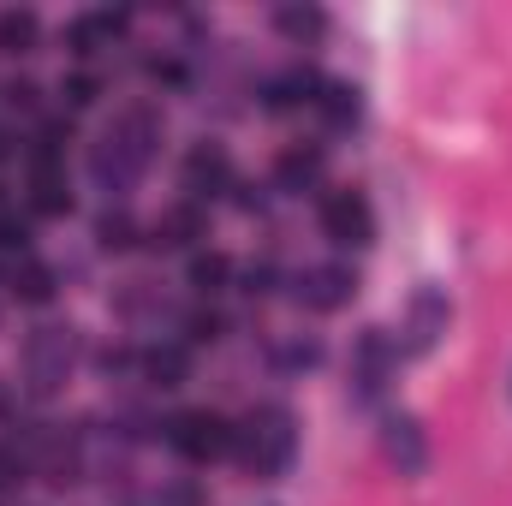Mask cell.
<instances>
[{
	"mask_svg": "<svg viewBox=\"0 0 512 506\" xmlns=\"http://www.w3.org/2000/svg\"><path fill=\"white\" fill-rule=\"evenodd\" d=\"M149 143H155V120L143 108H131L120 126H108L102 149H96V179L114 185V191H126L131 179L143 173V161H149Z\"/></svg>",
	"mask_w": 512,
	"mask_h": 506,
	"instance_id": "1",
	"label": "cell"
},
{
	"mask_svg": "<svg viewBox=\"0 0 512 506\" xmlns=\"http://www.w3.org/2000/svg\"><path fill=\"white\" fill-rule=\"evenodd\" d=\"M239 453H245L251 477H280L292 465V417L280 405L251 417V429H239Z\"/></svg>",
	"mask_w": 512,
	"mask_h": 506,
	"instance_id": "2",
	"label": "cell"
},
{
	"mask_svg": "<svg viewBox=\"0 0 512 506\" xmlns=\"http://www.w3.org/2000/svg\"><path fill=\"white\" fill-rule=\"evenodd\" d=\"M167 441H173L191 465H209V459H227V453L239 447V429H233L227 417H215V411H179V417L167 423Z\"/></svg>",
	"mask_w": 512,
	"mask_h": 506,
	"instance_id": "3",
	"label": "cell"
},
{
	"mask_svg": "<svg viewBox=\"0 0 512 506\" xmlns=\"http://www.w3.org/2000/svg\"><path fill=\"white\" fill-rule=\"evenodd\" d=\"M322 227H328L334 245H352V251H364V245L376 239V215H370V203L352 197V191H334V197L322 203Z\"/></svg>",
	"mask_w": 512,
	"mask_h": 506,
	"instance_id": "4",
	"label": "cell"
},
{
	"mask_svg": "<svg viewBox=\"0 0 512 506\" xmlns=\"http://www.w3.org/2000/svg\"><path fill=\"white\" fill-rule=\"evenodd\" d=\"M352 292H358V274H352L346 262H322V268H310V274L298 280V298H304L310 310H340Z\"/></svg>",
	"mask_w": 512,
	"mask_h": 506,
	"instance_id": "5",
	"label": "cell"
},
{
	"mask_svg": "<svg viewBox=\"0 0 512 506\" xmlns=\"http://www.w3.org/2000/svg\"><path fill=\"white\" fill-rule=\"evenodd\" d=\"M382 453H387V465H393L399 477H417V471H423L429 447H423L417 417H387V423H382Z\"/></svg>",
	"mask_w": 512,
	"mask_h": 506,
	"instance_id": "6",
	"label": "cell"
},
{
	"mask_svg": "<svg viewBox=\"0 0 512 506\" xmlns=\"http://www.w3.org/2000/svg\"><path fill=\"white\" fill-rule=\"evenodd\" d=\"M233 185V167H227V155L221 149H191V161H185V191L191 197H215V191H227Z\"/></svg>",
	"mask_w": 512,
	"mask_h": 506,
	"instance_id": "7",
	"label": "cell"
},
{
	"mask_svg": "<svg viewBox=\"0 0 512 506\" xmlns=\"http://www.w3.org/2000/svg\"><path fill=\"white\" fill-rule=\"evenodd\" d=\"M441 328H447V298H441V292H417V298H411V322H405V334H411L405 346H411V352H429V346L441 340Z\"/></svg>",
	"mask_w": 512,
	"mask_h": 506,
	"instance_id": "8",
	"label": "cell"
},
{
	"mask_svg": "<svg viewBox=\"0 0 512 506\" xmlns=\"http://www.w3.org/2000/svg\"><path fill=\"white\" fill-rule=\"evenodd\" d=\"M126 30V12H84L72 30H66V42H72V54H96L108 36H120Z\"/></svg>",
	"mask_w": 512,
	"mask_h": 506,
	"instance_id": "9",
	"label": "cell"
},
{
	"mask_svg": "<svg viewBox=\"0 0 512 506\" xmlns=\"http://www.w3.org/2000/svg\"><path fill=\"white\" fill-rule=\"evenodd\" d=\"M274 179H280V191H310L322 179V155L316 149H286L280 167H274Z\"/></svg>",
	"mask_w": 512,
	"mask_h": 506,
	"instance_id": "10",
	"label": "cell"
},
{
	"mask_svg": "<svg viewBox=\"0 0 512 506\" xmlns=\"http://www.w3.org/2000/svg\"><path fill=\"white\" fill-rule=\"evenodd\" d=\"M274 24H280L292 42H316V36L328 30V12H322V6H280Z\"/></svg>",
	"mask_w": 512,
	"mask_h": 506,
	"instance_id": "11",
	"label": "cell"
},
{
	"mask_svg": "<svg viewBox=\"0 0 512 506\" xmlns=\"http://www.w3.org/2000/svg\"><path fill=\"white\" fill-rule=\"evenodd\" d=\"M316 108L328 114V126H352V120H358V90H352V84H322Z\"/></svg>",
	"mask_w": 512,
	"mask_h": 506,
	"instance_id": "12",
	"label": "cell"
},
{
	"mask_svg": "<svg viewBox=\"0 0 512 506\" xmlns=\"http://www.w3.org/2000/svg\"><path fill=\"white\" fill-rule=\"evenodd\" d=\"M36 42V12H0V54H24Z\"/></svg>",
	"mask_w": 512,
	"mask_h": 506,
	"instance_id": "13",
	"label": "cell"
},
{
	"mask_svg": "<svg viewBox=\"0 0 512 506\" xmlns=\"http://www.w3.org/2000/svg\"><path fill=\"white\" fill-rule=\"evenodd\" d=\"M185 370H191V358H185L179 346H155V352H149V376L161 381V387H179Z\"/></svg>",
	"mask_w": 512,
	"mask_h": 506,
	"instance_id": "14",
	"label": "cell"
},
{
	"mask_svg": "<svg viewBox=\"0 0 512 506\" xmlns=\"http://www.w3.org/2000/svg\"><path fill=\"white\" fill-rule=\"evenodd\" d=\"M227 274H233V262H227V256H197V262H191V286H197V292H221V286H227Z\"/></svg>",
	"mask_w": 512,
	"mask_h": 506,
	"instance_id": "15",
	"label": "cell"
},
{
	"mask_svg": "<svg viewBox=\"0 0 512 506\" xmlns=\"http://www.w3.org/2000/svg\"><path fill=\"white\" fill-rule=\"evenodd\" d=\"M18 292H24L30 304H48V292H54V274H48L42 262H24V268H18Z\"/></svg>",
	"mask_w": 512,
	"mask_h": 506,
	"instance_id": "16",
	"label": "cell"
},
{
	"mask_svg": "<svg viewBox=\"0 0 512 506\" xmlns=\"http://www.w3.org/2000/svg\"><path fill=\"white\" fill-rule=\"evenodd\" d=\"M197 227H203V221H197V209H179V215H167V221H161V245H191V239H197Z\"/></svg>",
	"mask_w": 512,
	"mask_h": 506,
	"instance_id": "17",
	"label": "cell"
},
{
	"mask_svg": "<svg viewBox=\"0 0 512 506\" xmlns=\"http://www.w3.org/2000/svg\"><path fill=\"white\" fill-rule=\"evenodd\" d=\"M30 191H36V197H30V203H36V209H42V215H66V209H72V197H60V185H54V179H36V185H30Z\"/></svg>",
	"mask_w": 512,
	"mask_h": 506,
	"instance_id": "18",
	"label": "cell"
},
{
	"mask_svg": "<svg viewBox=\"0 0 512 506\" xmlns=\"http://www.w3.org/2000/svg\"><path fill=\"white\" fill-rule=\"evenodd\" d=\"M24 239H30V227H24L18 215L0 209V251H24Z\"/></svg>",
	"mask_w": 512,
	"mask_h": 506,
	"instance_id": "19",
	"label": "cell"
},
{
	"mask_svg": "<svg viewBox=\"0 0 512 506\" xmlns=\"http://www.w3.org/2000/svg\"><path fill=\"white\" fill-rule=\"evenodd\" d=\"M96 90H102V84H96L90 72H78V78L66 84V102H72V108H90V102H96Z\"/></svg>",
	"mask_w": 512,
	"mask_h": 506,
	"instance_id": "20",
	"label": "cell"
},
{
	"mask_svg": "<svg viewBox=\"0 0 512 506\" xmlns=\"http://www.w3.org/2000/svg\"><path fill=\"white\" fill-rule=\"evenodd\" d=\"M155 506H203V489L197 483H173V489H161Z\"/></svg>",
	"mask_w": 512,
	"mask_h": 506,
	"instance_id": "21",
	"label": "cell"
},
{
	"mask_svg": "<svg viewBox=\"0 0 512 506\" xmlns=\"http://www.w3.org/2000/svg\"><path fill=\"white\" fill-rule=\"evenodd\" d=\"M102 245L114 251V245H131V221L126 215H102Z\"/></svg>",
	"mask_w": 512,
	"mask_h": 506,
	"instance_id": "22",
	"label": "cell"
},
{
	"mask_svg": "<svg viewBox=\"0 0 512 506\" xmlns=\"http://www.w3.org/2000/svg\"><path fill=\"white\" fill-rule=\"evenodd\" d=\"M185 328H191V340H215V328H221V322H215V316H191Z\"/></svg>",
	"mask_w": 512,
	"mask_h": 506,
	"instance_id": "23",
	"label": "cell"
}]
</instances>
